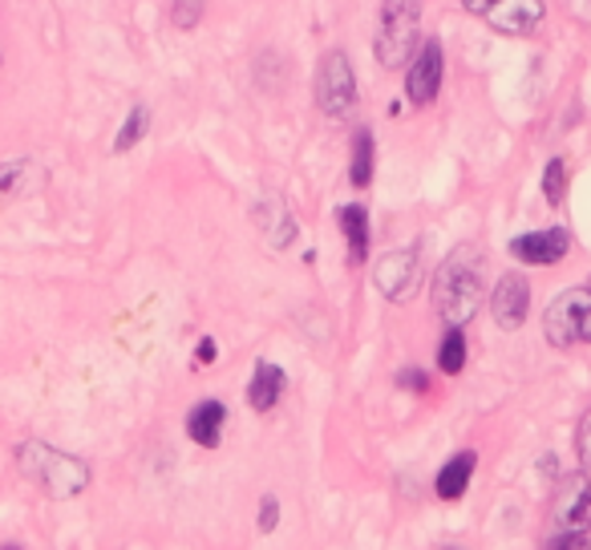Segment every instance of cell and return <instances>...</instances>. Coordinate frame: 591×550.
Masks as SVG:
<instances>
[{
    "label": "cell",
    "instance_id": "12",
    "mask_svg": "<svg viewBox=\"0 0 591 550\" xmlns=\"http://www.w3.org/2000/svg\"><path fill=\"white\" fill-rule=\"evenodd\" d=\"M223 426H227L223 400H199V405L187 413V438L199 441L203 450H215V446L223 441Z\"/></svg>",
    "mask_w": 591,
    "mask_h": 550
},
{
    "label": "cell",
    "instance_id": "26",
    "mask_svg": "<svg viewBox=\"0 0 591 550\" xmlns=\"http://www.w3.org/2000/svg\"><path fill=\"white\" fill-rule=\"evenodd\" d=\"M397 385L409 388V393H429V376L422 369H402L397 373Z\"/></svg>",
    "mask_w": 591,
    "mask_h": 550
},
{
    "label": "cell",
    "instance_id": "1",
    "mask_svg": "<svg viewBox=\"0 0 591 550\" xmlns=\"http://www.w3.org/2000/svg\"><path fill=\"white\" fill-rule=\"evenodd\" d=\"M486 300V260L479 248H458L446 255V263L434 275V308L450 328H462L474 320V312Z\"/></svg>",
    "mask_w": 591,
    "mask_h": 550
},
{
    "label": "cell",
    "instance_id": "27",
    "mask_svg": "<svg viewBox=\"0 0 591 550\" xmlns=\"http://www.w3.org/2000/svg\"><path fill=\"white\" fill-rule=\"evenodd\" d=\"M215 356H219L215 340H211V337H203V340H199V349H195V364H203V369H207V364H215Z\"/></svg>",
    "mask_w": 591,
    "mask_h": 550
},
{
    "label": "cell",
    "instance_id": "19",
    "mask_svg": "<svg viewBox=\"0 0 591 550\" xmlns=\"http://www.w3.org/2000/svg\"><path fill=\"white\" fill-rule=\"evenodd\" d=\"M146 122H151V110H146V106H134V110L127 113L122 130H118V138H113V151L127 154L130 146H139L142 138H146Z\"/></svg>",
    "mask_w": 591,
    "mask_h": 550
},
{
    "label": "cell",
    "instance_id": "17",
    "mask_svg": "<svg viewBox=\"0 0 591 550\" xmlns=\"http://www.w3.org/2000/svg\"><path fill=\"white\" fill-rule=\"evenodd\" d=\"M373 158H377L373 130H357V138H352V166H349V183L357 190H365L373 183Z\"/></svg>",
    "mask_w": 591,
    "mask_h": 550
},
{
    "label": "cell",
    "instance_id": "28",
    "mask_svg": "<svg viewBox=\"0 0 591 550\" xmlns=\"http://www.w3.org/2000/svg\"><path fill=\"white\" fill-rule=\"evenodd\" d=\"M0 550H25V547H21V542H4Z\"/></svg>",
    "mask_w": 591,
    "mask_h": 550
},
{
    "label": "cell",
    "instance_id": "21",
    "mask_svg": "<svg viewBox=\"0 0 591 550\" xmlns=\"http://www.w3.org/2000/svg\"><path fill=\"white\" fill-rule=\"evenodd\" d=\"M25 170H29V163H0V207L9 199H17Z\"/></svg>",
    "mask_w": 591,
    "mask_h": 550
},
{
    "label": "cell",
    "instance_id": "6",
    "mask_svg": "<svg viewBox=\"0 0 591 550\" xmlns=\"http://www.w3.org/2000/svg\"><path fill=\"white\" fill-rule=\"evenodd\" d=\"M462 4L466 13L482 16L491 29L511 37H523L543 21V0H462Z\"/></svg>",
    "mask_w": 591,
    "mask_h": 550
},
{
    "label": "cell",
    "instance_id": "20",
    "mask_svg": "<svg viewBox=\"0 0 591 550\" xmlns=\"http://www.w3.org/2000/svg\"><path fill=\"white\" fill-rule=\"evenodd\" d=\"M563 195H567V163L563 158H551L547 170H543V199L551 202V207H559Z\"/></svg>",
    "mask_w": 591,
    "mask_h": 550
},
{
    "label": "cell",
    "instance_id": "3",
    "mask_svg": "<svg viewBox=\"0 0 591 550\" xmlns=\"http://www.w3.org/2000/svg\"><path fill=\"white\" fill-rule=\"evenodd\" d=\"M422 0H385L377 21V62L385 69H402L422 45Z\"/></svg>",
    "mask_w": 591,
    "mask_h": 550
},
{
    "label": "cell",
    "instance_id": "11",
    "mask_svg": "<svg viewBox=\"0 0 591 550\" xmlns=\"http://www.w3.org/2000/svg\"><path fill=\"white\" fill-rule=\"evenodd\" d=\"M571 251V235L563 227H547V231H530V235L511 239V255L518 263H530V267H551Z\"/></svg>",
    "mask_w": 591,
    "mask_h": 550
},
{
    "label": "cell",
    "instance_id": "2",
    "mask_svg": "<svg viewBox=\"0 0 591 550\" xmlns=\"http://www.w3.org/2000/svg\"><path fill=\"white\" fill-rule=\"evenodd\" d=\"M17 465H21V474L41 486L50 498H77L81 490L89 486V465L74 453H62L45 446V441H25L21 450H17Z\"/></svg>",
    "mask_w": 591,
    "mask_h": 550
},
{
    "label": "cell",
    "instance_id": "15",
    "mask_svg": "<svg viewBox=\"0 0 591 550\" xmlns=\"http://www.w3.org/2000/svg\"><path fill=\"white\" fill-rule=\"evenodd\" d=\"M337 223L344 231V243H349V263H365L369 260V211L361 202H349L337 211Z\"/></svg>",
    "mask_w": 591,
    "mask_h": 550
},
{
    "label": "cell",
    "instance_id": "10",
    "mask_svg": "<svg viewBox=\"0 0 591 550\" xmlns=\"http://www.w3.org/2000/svg\"><path fill=\"white\" fill-rule=\"evenodd\" d=\"M555 526H559V530H579V535H588V526H591L588 474H576V477H563V482H559V494H555Z\"/></svg>",
    "mask_w": 591,
    "mask_h": 550
},
{
    "label": "cell",
    "instance_id": "23",
    "mask_svg": "<svg viewBox=\"0 0 591 550\" xmlns=\"http://www.w3.org/2000/svg\"><path fill=\"white\" fill-rule=\"evenodd\" d=\"M576 453H579V465L591 470V409L579 417V429H576Z\"/></svg>",
    "mask_w": 591,
    "mask_h": 550
},
{
    "label": "cell",
    "instance_id": "18",
    "mask_svg": "<svg viewBox=\"0 0 591 550\" xmlns=\"http://www.w3.org/2000/svg\"><path fill=\"white\" fill-rule=\"evenodd\" d=\"M438 369L446 376H458L466 369V337H462V328H450V332L441 337V344H438Z\"/></svg>",
    "mask_w": 591,
    "mask_h": 550
},
{
    "label": "cell",
    "instance_id": "25",
    "mask_svg": "<svg viewBox=\"0 0 591 550\" xmlns=\"http://www.w3.org/2000/svg\"><path fill=\"white\" fill-rule=\"evenodd\" d=\"M255 526H260L264 535H272V530L280 526V502L272 498V494H267V498L260 502V518H255Z\"/></svg>",
    "mask_w": 591,
    "mask_h": 550
},
{
    "label": "cell",
    "instance_id": "16",
    "mask_svg": "<svg viewBox=\"0 0 591 550\" xmlns=\"http://www.w3.org/2000/svg\"><path fill=\"white\" fill-rule=\"evenodd\" d=\"M255 215H260V227H264V235L272 239V248L284 251L292 239H296V219L284 211V202H280V199H267Z\"/></svg>",
    "mask_w": 591,
    "mask_h": 550
},
{
    "label": "cell",
    "instance_id": "14",
    "mask_svg": "<svg viewBox=\"0 0 591 550\" xmlns=\"http://www.w3.org/2000/svg\"><path fill=\"white\" fill-rule=\"evenodd\" d=\"M284 369L272 361H260L255 364V376H252V385H248V405H252L255 413H267V409H276L280 397H284Z\"/></svg>",
    "mask_w": 591,
    "mask_h": 550
},
{
    "label": "cell",
    "instance_id": "22",
    "mask_svg": "<svg viewBox=\"0 0 591 550\" xmlns=\"http://www.w3.org/2000/svg\"><path fill=\"white\" fill-rule=\"evenodd\" d=\"M199 21H203V0H175V4H171V25L175 29L187 33V29H195Z\"/></svg>",
    "mask_w": 591,
    "mask_h": 550
},
{
    "label": "cell",
    "instance_id": "9",
    "mask_svg": "<svg viewBox=\"0 0 591 550\" xmlns=\"http://www.w3.org/2000/svg\"><path fill=\"white\" fill-rule=\"evenodd\" d=\"M527 312H530V284L518 272H506L491 292L494 324L506 328V332H515V328H523Z\"/></svg>",
    "mask_w": 591,
    "mask_h": 550
},
{
    "label": "cell",
    "instance_id": "4",
    "mask_svg": "<svg viewBox=\"0 0 591 550\" xmlns=\"http://www.w3.org/2000/svg\"><path fill=\"white\" fill-rule=\"evenodd\" d=\"M543 337L551 340L555 349L591 344V292L571 288L563 296H555L543 312Z\"/></svg>",
    "mask_w": 591,
    "mask_h": 550
},
{
    "label": "cell",
    "instance_id": "24",
    "mask_svg": "<svg viewBox=\"0 0 591 550\" xmlns=\"http://www.w3.org/2000/svg\"><path fill=\"white\" fill-rule=\"evenodd\" d=\"M547 550H591L588 535H579V530H559V535L547 542Z\"/></svg>",
    "mask_w": 591,
    "mask_h": 550
},
{
    "label": "cell",
    "instance_id": "8",
    "mask_svg": "<svg viewBox=\"0 0 591 550\" xmlns=\"http://www.w3.org/2000/svg\"><path fill=\"white\" fill-rule=\"evenodd\" d=\"M441 69H446V62H441V41L426 37L417 45L414 57H409V77H405V94H409L414 106H429V101L438 98Z\"/></svg>",
    "mask_w": 591,
    "mask_h": 550
},
{
    "label": "cell",
    "instance_id": "5",
    "mask_svg": "<svg viewBox=\"0 0 591 550\" xmlns=\"http://www.w3.org/2000/svg\"><path fill=\"white\" fill-rule=\"evenodd\" d=\"M316 106L328 118H349V110L357 106V77H352L349 57L340 50H328L320 57V69H316Z\"/></svg>",
    "mask_w": 591,
    "mask_h": 550
},
{
    "label": "cell",
    "instance_id": "7",
    "mask_svg": "<svg viewBox=\"0 0 591 550\" xmlns=\"http://www.w3.org/2000/svg\"><path fill=\"white\" fill-rule=\"evenodd\" d=\"M373 284L385 300L405 304L417 296V284H422V260H417V248L390 251L385 260L373 267Z\"/></svg>",
    "mask_w": 591,
    "mask_h": 550
},
{
    "label": "cell",
    "instance_id": "13",
    "mask_svg": "<svg viewBox=\"0 0 591 550\" xmlns=\"http://www.w3.org/2000/svg\"><path fill=\"white\" fill-rule=\"evenodd\" d=\"M474 465H479V453L474 450H462L453 453L450 462L441 465V474L434 477V494L441 502H458L470 490V477H474Z\"/></svg>",
    "mask_w": 591,
    "mask_h": 550
},
{
    "label": "cell",
    "instance_id": "29",
    "mask_svg": "<svg viewBox=\"0 0 591 550\" xmlns=\"http://www.w3.org/2000/svg\"><path fill=\"white\" fill-rule=\"evenodd\" d=\"M588 292H591V279H588Z\"/></svg>",
    "mask_w": 591,
    "mask_h": 550
}]
</instances>
